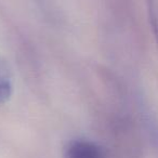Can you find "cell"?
Segmentation results:
<instances>
[{
    "mask_svg": "<svg viewBox=\"0 0 158 158\" xmlns=\"http://www.w3.org/2000/svg\"><path fill=\"white\" fill-rule=\"evenodd\" d=\"M13 90L12 72L9 64L0 57V104L5 103L10 99Z\"/></svg>",
    "mask_w": 158,
    "mask_h": 158,
    "instance_id": "2",
    "label": "cell"
},
{
    "mask_svg": "<svg viewBox=\"0 0 158 158\" xmlns=\"http://www.w3.org/2000/svg\"><path fill=\"white\" fill-rule=\"evenodd\" d=\"M148 12L152 28L158 42V0H148Z\"/></svg>",
    "mask_w": 158,
    "mask_h": 158,
    "instance_id": "3",
    "label": "cell"
},
{
    "mask_svg": "<svg viewBox=\"0 0 158 158\" xmlns=\"http://www.w3.org/2000/svg\"><path fill=\"white\" fill-rule=\"evenodd\" d=\"M65 158H107L101 146L90 141L75 140L67 144L64 152Z\"/></svg>",
    "mask_w": 158,
    "mask_h": 158,
    "instance_id": "1",
    "label": "cell"
}]
</instances>
